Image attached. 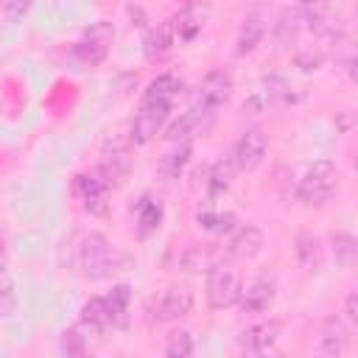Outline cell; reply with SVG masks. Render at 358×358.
Wrapping results in <instances>:
<instances>
[{"label": "cell", "mask_w": 358, "mask_h": 358, "mask_svg": "<svg viewBox=\"0 0 358 358\" xmlns=\"http://www.w3.org/2000/svg\"><path fill=\"white\" fill-rule=\"evenodd\" d=\"M179 90H182V78L176 73H159L157 78L148 81V87L140 98V106L129 123V140L134 145H145L162 131V126L171 117Z\"/></svg>", "instance_id": "cell-1"}, {"label": "cell", "mask_w": 358, "mask_h": 358, "mask_svg": "<svg viewBox=\"0 0 358 358\" xmlns=\"http://www.w3.org/2000/svg\"><path fill=\"white\" fill-rule=\"evenodd\" d=\"M123 263H126L123 252L103 232L84 235L81 249H78V266L87 280H109L112 274L123 268Z\"/></svg>", "instance_id": "cell-2"}, {"label": "cell", "mask_w": 358, "mask_h": 358, "mask_svg": "<svg viewBox=\"0 0 358 358\" xmlns=\"http://www.w3.org/2000/svg\"><path fill=\"white\" fill-rule=\"evenodd\" d=\"M131 168H134V143L129 140V134H109L101 145V165L95 171L115 190L126 185Z\"/></svg>", "instance_id": "cell-3"}, {"label": "cell", "mask_w": 358, "mask_h": 358, "mask_svg": "<svg viewBox=\"0 0 358 358\" xmlns=\"http://www.w3.org/2000/svg\"><path fill=\"white\" fill-rule=\"evenodd\" d=\"M338 187V168L333 159H316L299 179L296 187V199L308 207H319L324 201H330V196Z\"/></svg>", "instance_id": "cell-4"}, {"label": "cell", "mask_w": 358, "mask_h": 358, "mask_svg": "<svg viewBox=\"0 0 358 358\" xmlns=\"http://www.w3.org/2000/svg\"><path fill=\"white\" fill-rule=\"evenodd\" d=\"M232 95V73L227 70V67H215V70H210L204 78H201V84H199V90H196V98H193V103L187 106L199 120H204V117H210L227 98Z\"/></svg>", "instance_id": "cell-5"}, {"label": "cell", "mask_w": 358, "mask_h": 358, "mask_svg": "<svg viewBox=\"0 0 358 358\" xmlns=\"http://www.w3.org/2000/svg\"><path fill=\"white\" fill-rule=\"evenodd\" d=\"M207 305L210 310H224L229 305H235L241 299V277L232 266L227 263H215L210 271H207Z\"/></svg>", "instance_id": "cell-6"}, {"label": "cell", "mask_w": 358, "mask_h": 358, "mask_svg": "<svg viewBox=\"0 0 358 358\" xmlns=\"http://www.w3.org/2000/svg\"><path fill=\"white\" fill-rule=\"evenodd\" d=\"M73 196L78 199V204L92 213V215H106L109 213V199H112V187L103 182V176L98 171H84L73 176Z\"/></svg>", "instance_id": "cell-7"}, {"label": "cell", "mask_w": 358, "mask_h": 358, "mask_svg": "<svg viewBox=\"0 0 358 358\" xmlns=\"http://www.w3.org/2000/svg\"><path fill=\"white\" fill-rule=\"evenodd\" d=\"M190 310H193V291L187 285H168L151 302L154 322H176V319H185Z\"/></svg>", "instance_id": "cell-8"}, {"label": "cell", "mask_w": 358, "mask_h": 358, "mask_svg": "<svg viewBox=\"0 0 358 358\" xmlns=\"http://www.w3.org/2000/svg\"><path fill=\"white\" fill-rule=\"evenodd\" d=\"M109 42H112V28H109V22L101 20L73 45V59L78 64H84V67H95V64H101L106 59Z\"/></svg>", "instance_id": "cell-9"}, {"label": "cell", "mask_w": 358, "mask_h": 358, "mask_svg": "<svg viewBox=\"0 0 358 358\" xmlns=\"http://www.w3.org/2000/svg\"><path fill=\"white\" fill-rule=\"evenodd\" d=\"M277 296V274L271 268H260L255 280L241 288V308L246 313H266Z\"/></svg>", "instance_id": "cell-10"}, {"label": "cell", "mask_w": 358, "mask_h": 358, "mask_svg": "<svg viewBox=\"0 0 358 358\" xmlns=\"http://www.w3.org/2000/svg\"><path fill=\"white\" fill-rule=\"evenodd\" d=\"M221 255L210 246V243H185V246H173L168 252V266L179 268V271H210Z\"/></svg>", "instance_id": "cell-11"}, {"label": "cell", "mask_w": 358, "mask_h": 358, "mask_svg": "<svg viewBox=\"0 0 358 358\" xmlns=\"http://www.w3.org/2000/svg\"><path fill=\"white\" fill-rule=\"evenodd\" d=\"M266 151H268V137L260 131V129H249L238 137L235 148H232V165L235 171H255L263 159H266Z\"/></svg>", "instance_id": "cell-12"}, {"label": "cell", "mask_w": 358, "mask_h": 358, "mask_svg": "<svg viewBox=\"0 0 358 358\" xmlns=\"http://www.w3.org/2000/svg\"><path fill=\"white\" fill-rule=\"evenodd\" d=\"M350 347V324L341 316H327L319 333L316 358H344Z\"/></svg>", "instance_id": "cell-13"}, {"label": "cell", "mask_w": 358, "mask_h": 358, "mask_svg": "<svg viewBox=\"0 0 358 358\" xmlns=\"http://www.w3.org/2000/svg\"><path fill=\"white\" fill-rule=\"evenodd\" d=\"M288 81L282 78V76H263L260 78V84H257V90L243 101V112H249V115H257V112H266L268 106H274V103H280V101H285L288 98Z\"/></svg>", "instance_id": "cell-14"}, {"label": "cell", "mask_w": 358, "mask_h": 358, "mask_svg": "<svg viewBox=\"0 0 358 358\" xmlns=\"http://www.w3.org/2000/svg\"><path fill=\"white\" fill-rule=\"evenodd\" d=\"M266 25H268V17H266L263 8L246 11V17L241 20L238 34H235V56H249L260 45V39L266 34Z\"/></svg>", "instance_id": "cell-15"}, {"label": "cell", "mask_w": 358, "mask_h": 358, "mask_svg": "<svg viewBox=\"0 0 358 358\" xmlns=\"http://www.w3.org/2000/svg\"><path fill=\"white\" fill-rule=\"evenodd\" d=\"M263 243H266L263 229L255 227V224H243V227H238V229L229 235V241H227V255H229V257H238V260H249V257L260 255Z\"/></svg>", "instance_id": "cell-16"}, {"label": "cell", "mask_w": 358, "mask_h": 358, "mask_svg": "<svg viewBox=\"0 0 358 358\" xmlns=\"http://www.w3.org/2000/svg\"><path fill=\"white\" fill-rule=\"evenodd\" d=\"M173 42H176L173 25H171V20H165V22L154 25V28L145 34V39H143V53H145L148 62H162V59L173 50Z\"/></svg>", "instance_id": "cell-17"}, {"label": "cell", "mask_w": 358, "mask_h": 358, "mask_svg": "<svg viewBox=\"0 0 358 358\" xmlns=\"http://www.w3.org/2000/svg\"><path fill=\"white\" fill-rule=\"evenodd\" d=\"M277 336H280V324H277L274 319H268V322H257V324H252V327L243 333L241 347L255 350V352H260L263 358H268V352H271L274 344H277Z\"/></svg>", "instance_id": "cell-18"}, {"label": "cell", "mask_w": 358, "mask_h": 358, "mask_svg": "<svg viewBox=\"0 0 358 358\" xmlns=\"http://www.w3.org/2000/svg\"><path fill=\"white\" fill-rule=\"evenodd\" d=\"M190 154H193L190 140H176V143H173V145L159 157V162H157L159 176H162L165 182L179 179V173H182V171H185V165L190 162Z\"/></svg>", "instance_id": "cell-19"}, {"label": "cell", "mask_w": 358, "mask_h": 358, "mask_svg": "<svg viewBox=\"0 0 358 358\" xmlns=\"http://www.w3.org/2000/svg\"><path fill=\"white\" fill-rule=\"evenodd\" d=\"M305 25H308V6H288L280 11L274 31H277V39L288 45L299 36V31H305Z\"/></svg>", "instance_id": "cell-20"}, {"label": "cell", "mask_w": 358, "mask_h": 358, "mask_svg": "<svg viewBox=\"0 0 358 358\" xmlns=\"http://www.w3.org/2000/svg\"><path fill=\"white\" fill-rule=\"evenodd\" d=\"M162 215H165L162 201L159 199H151V196H143L140 204H137V232H140V238L157 232L159 224H162Z\"/></svg>", "instance_id": "cell-21"}, {"label": "cell", "mask_w": 358, "mask_h": 358, "mask_svg": "<svg viewBox=\"0 0 358 358\" xmlns=\"http://www.w3.org/2000/svg\"><path fill=\"white\" fill-rule=\"evenodd\" d=\"M171 25H173V34H179V39H193L204 25V8L201 6H185L171 20Z\"/></svg>", "instance_id": "cell-22"}, {"label": "cell", "mask_w": 358, "mask_h": 358, "mask_svg": "<svg viewBox=\"0 0 358 358\" xmlns=\"http://www.w3.org/2000/svg\"><path fill=\"white\" fill-rule=\"evenodd\" d=\"M81 322L90 327V330H106L112 327V316H109V308H106V296H90L84 305H81Z\"/></svg>", "instance_id": "cell-23"}, {"label": "cell", "mask_w": 358, "mask_h": 358, "mask_svg": "<svg viewBox=\"0 0 358 358\" xmlns=\"http://www.w3.org/2000/svg\"><path fill=\"white\" fill-rule=\"evenodd\" d=\"M14 308V285L8 274V257H6V232L0 229V316H8Z\"/></svg>", "instance_id": "cell-24"}, {"label": "cell", "mask_w": 358, "mask_h": 358, "mask_svg": "<svg viewBox=\"0 0 358 358\" xmlns=\"http://www.w3.org/2000/svg\"><path fill=\"white\" fill-rule=\"evenodd\" d=\"M103 296H106V308H109V316H112V327L123 324L126 313H129V302H131V288L129 285H115Z\"/></svg>", "instance_id": "cell-25"}, {"label": "cell", "mask_w": 358, "mask_h": 358, "mask_svg": "<svg viewBox=\"0 0 358 358\" xmlns=\"http://www.w3.org/2000/svg\"><path fill=\"white\" fill-rule=\"evenodd\" d=\"M238 171H235V165H232V159H221V162H215L213 168H210V173H207V187H210V196L215 199V196H221L227 187H229V182H232V176H235Z\"/></svg>", "instance_id": "cell-26"}, {"label": "cell", "mask_w": 358, "mask_h": 358, "mask_svg": "<svg viewBox=\"0 0 358 358\" xmlns=\"http://www.w3.org/2000/svg\"><path fill=\"white\" fill-rule=\"evenodd\" d=\"M330 50H333L336 64H338L347 76H352V73H355V45H352V39H350L347 34H338V36L330 42Z\"/></svg>", "instance_id": "cell-27"}, {"label": "cell", "mask_w": 358, "mask_h": 358, "mask_svg": "<svg viewBox=\"0 0 358 358\" xmlns=\"http://www.w3.org/2000/svg\"><path fill=\"white\" fill-rule=\"evenodd\" d=\"M196 221L207 232H229L235 227V215L232 213H224V210H204V213H199Z\"/></svg>", "instance_id": "cell-28"}, {"label": "cell", "mask_w": 358, "mask_h": 358, "mask_svg": "<svg viewBox=\"0 0 358 358\" xmlns=\"http://www.w3.org/2000/svg\"><path fill=\"white\" fill-rule=\"evenodd\" d=\"M165 358H193V336L187 330H173L165 341Z\"/></svg>", "instance_id": "cell-29"}, {"label": "cell", "mask_w": 358, "mask_h": 358, "mask_svg": "<svg viewBox=\"0 0 358 358\" xmlns=\"http://www.w3.org/2000/svg\"><path fill=\"white\" fill-rule=\"evenodd\" d=\"M333 252H336V260L341 266H352L355 263V252H358L355 238L350 232H336L333 235Z\"/></svg>", "instance_id": "cell-30"}, {"label": "cell", "mask_w": 358, "mask_h": 358, "mask_svg": "<svg viewBox=\"0 0 358 358\" xmlns=\"http://www.w3.org/2000/svg\"><path fill=\"white\" fill-rule=\"evenodd\" d=\"M62 352H64V358H92L87 341L76 330H64L62 333Z\"/></svg>", "instance_id": "cell-31"}, {"label": "cell", "mask_w": 358, "mask_h": 358, "mask_svg": "<svg viewBox=\"0 0 358 358\" xmlns=\"http://www.w3.org/2000/svg\"><path fill=\"white\" fill-rule=\"evenodd\" d=\"M299 257H302V263H305V266H316V263H319L316 238H313V235H308V232H302V235H299Z\"/></svg>", "instance_id": "cell-32"}, {"label": "cell", "mask_w": 358, "mask_h": 358, "mask_svg": "<svg viewBox=\"0 0 358 358\" xmlns=\"http://www.w3.org/2000/svg\"><path fill=\"white\" fill-rule=\"evenodd\" d=\"M344 313H347V322H350V324H355V322H358V302H355V291H350V294H347V299H344Z\"/></svg>", "instance_id": "cell-33"}, {"label": "cell", "mask_w": 358, "mask_h": 358, "mask_svg": "<svg viewBox=\"0 0 358 358\" xmlns=\"http://www.w3.org/2000/svg\"><path fill=\"white\" fill-rule=\"evenodd\" d=\"M3 11H6L8 17H17V14H25V11H28V6H25V3H22V6H20V3H6V6H3Z\"/></svg>", "instance_id": "cell-34"}]
</instances>
